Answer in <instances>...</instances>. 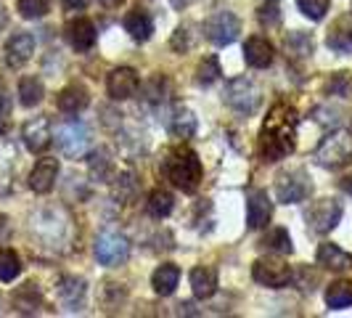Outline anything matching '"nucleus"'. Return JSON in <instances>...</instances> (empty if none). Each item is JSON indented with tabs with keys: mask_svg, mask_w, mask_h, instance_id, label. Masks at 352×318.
Instances as JSON below:
<instances>
[{
	"mask_svg": "<svg viewBox=\"0 0 352 318\" xmlns=\"http://www.w3.org/2000/svg\"><path fill=\"white\" fill-rule=\"evenodd\" d=\"M297 125H300V114L292 104L278 101L270 109L267 120L263 123V130H260V154L265 157V162H281L289 154H294Z\"/></svg>",
	"mask_w": 352,
	"mask_h": 318,
	"instance_id": "1",
	"label": "nucleus"
},
{
	"mask_svg": "<svg viewBox=\"0 0 352 318\" xmlns=\"http://www.w3.org/2000/svg\"><path fill=\"white\" fill-rule=\"evenodd\" d=\"M164 176L170 178V183L186 191V194H194L201 183V162L199 154L188 146H177L173 149L167 159H164Z\"/></svg>",
	"mask_w": 352,
	"mask_h": 318,
	"instance_id": "2",
	"label": "nucleus"
},
{
	"mask_svg": "<svg viewBox=\"0 0 352 318\" xmlns=\"http://www.w3.org/2000/svg\"><path fill=\"white\" fill-rule=\"evenodd\" d=\"M320 167H329V170H339L344 165L352 162V136L350 133H331L326 136L323 141L318 143L316 154H313Z\"/></svg>",
	"mask_w": 352,
	"mask_h": 318,
	"instance_id": "3",
	"label": "nucleus"
},
{
	"mask_svg": "<svg viewBox=\"0 0 352 318\" xmlns=\"http://www.w3.org/2000/svg\"><path fill=\"white\" fill-rule=\"evenodd\" d=\"M226 101H228L239 114H254L260 109V88L249 77H233L226 85Z\"/></svg>",
	"mask_w": 352,
	"mask_h": 318,
	"instance_id": "4",
	"label": "nucleus"
},
{
	"mask_svg": "<svg viewBox=\"0 0 352 318\" xmlns=\"http://www.w3.org/2000/svg\"><path fill=\"white\" fill-rule=\"evenodd\" d=\"M313 191V183L305 170H289V173H281L276 178V196L283 204H297V202H305Z\"/></svg>",
	"mask_w": 352,
	"mask_h": 318,
	"instance_id": "5",
	"label": "nucleus"
},
{
	"mask_svg": "<svg viewBox=\"0 0 352 318\" xmlns=\"http://www.w3.org/2000/svg\"><path fill=\"white\" fill-rule=\"evenodd\" d=\"M88 143H90L88 127L82 123L72 120V123L58 125V130H56V146L61 149V154L74 157V159L82 157V154L88 151Z\"/></svg>",
	"mask_w": 352,
	"mask_h": 318,
	"instance_id": "6",
	"label": "nucleus"
},
{
	"mask_svg": "<svg viewBox=\"0 0 352 318\" xmlns=\"http://www.w3.org/2000/svg\"><path fill=\"white\" fill-rule=\"evenodd\" d=\"M307 226L310 231H316V233H329V231H334L339 226V220H342V204L336 202V199H318L310 204V210H307Z\"/></svg>",
	"mask_w": 352,
	"mask_h": 318,
	"instance_id": "7",
	"label": "nucleus"
},
{
	"mask_svg": "<svg viewBox=\"0 0 352 318\" xmlns=\"http://www.w3.org/2000/svg\"><path fill=\"white\" fill-rule=\"evenodd\" d=\"M241 32V21L230 11H217L204 21V35L210 37L214 45H230Z\"/></svg>",
	"mask_w": 352,
	"mask_h": 318,
	"instance_id": "8",
	"label": "nucleus"
},
{
	"mask_svg": "<svg viewBox=\"0 0 352 318\" xmlns=\"http://www.w3.org/2000/svg\"><path fill=\"white\" fill-rule=\"evenodd\" d=\"M127 255H130V244H127L124 236H120V233H101L98 236V242H96V257H98L101 265L114 268V265L124 263Z\"/></svg>",
	"mask_w": 352,
	"mask_h": 318,
	"instance_id": "9",
	"label": "nucleus"
},
{
	"mask_svg": "<svg viewBox=\"0 0 352 318\" xmlns=\"http://www.w3.org/2000/svg\"><path fill=\"white\" fill-rule=\"evenodd\" d=\"M252 276H254V282L263 284V286H270V289H281L289 284L292 279V268L283 263V260H257L254 268H252Z\"/></svg>",
	"mask_w": 352,
	"mask_h": 318,
	"instance_id": "10",
	"label": "nucleus"
},
{
	"mask_svg": "<svg viewBox=\"0 0 352 318\" xmlns=\"http://www.w3.org/2000/svg\"><path fill=\"white\" fill-rule=\"evenodd\" d=\"M106 88H109V96L114 101H124V98L135 96V90H138V72L130 70V67L111 70L109 72V80H106Z\"/></svg>",
	"mask_w": 352,
	"mask_h": 318,
	"instance_id": "11",
	"label": "nucleus"
},
{
	"mask_svg": "<svg viewBox=\"0 0 352 318\" xmlns=\"http://www.w3.org/2000/svg\"><path fill=\"white\" fill-rule=\"evenodd\" d=\"M270 218H273V202L267 199V194L260 191V189L249 191V196H247V226L249 229L252 231L265 229Z\"/></svg>",
	"mask_w": 352,
	"mask_h": 318,
	"instance_id": "12",
	"label": "nucleus"
},
{
	"mask_svg": "<svg viewBox=\"0 0 352 318\" xmlns=\"http://www.w3.org/2000/svg\"><path fill=\"white\" fill-rule=\"evenodd\" d=\"M21 136H24V146L30 149V151H45L53 141V133H51V123H48V117H35V120H30V123L24 125V130H21Z\"/></svg>",
	"mask_w": 352,
	"mask_h": 318,
	"instance_id": "13",
	"label": "nucleus"
},
{
	"mask_svg": "<svg viewBox=\"0 0 352 318\" xmlns=\"http://www.w3.org/2000/svg\"><path fill=\"white\" fill-rule=\"evenodd\" d=\"M244 59H247L249 67H254V70H265V67H270V64H273V59H276V48H273V43H270V40H265V37H249L247 43H244Z\"/></svg>",
	"mask_w": 352,
	"mask_h": 318,
	"instance_id": "14",
	"label": "nucleus"
},
{
	"mask_svg": "<svg viewBox=\"0 0 352 318\" xmlns=\"http://www.w3.org/2000/svg\"><path fill=\"white\" fill-rule=\"evenodd\" d=\"M56 176H58V159L45 157L35 165V170L30 173V189L37 191V194H48L56 183Z\"/></svg>",
	"mask_w": 352,
	"mask_h": 318,
	"instance_id": "15",
	"label": "nucleus"
},
{
	"mask_svg": "<svg viewBox=\"0 0 352 318\" xmlns=\"http://www.w3.org/2000/svg\"><path fill=\"white\" fill-rule=\"evenodd\" d=\"M32 53H35V37L30 32H19L6 45V61L11 67H21V64H27L32 59Z\"/></svg>",
	"mask_w": 352,
	"mask_h": 318,
	"instance_id": "16",
	"label": "nucleus"
},
{
	"mask_svg": "<svg viewBox=\"0 0 352 318\" xmlns=\"http://www.w3.org/2000/svg\"><path fill=\"white\" fill-rule=\"evenodd\" d=\"M67 40L74 51H88L96 43V27L90 19H72L67 24Z\"/></svg>",
	"mask_w": 352,
	"mask_h": 318,
	"instance_id": "17",
	"label": "nucleus"
},
{
	"mask_svg": "<svg viewBox=\"0 0 352 318\" xmlns=\"http://www.w3.org/2000/svg\"><path fill=\"white\" fill-rule=\"evenodd\" d=\"M88 104H90V93L80 83H72V85H67V88L56 96V106L61 112H67V114H77V112H82Z\"/></svg>",
	"mask_w": 352,
	"mask_h": 318,
	"instance_id": "18",
	"label": "nucleus"
},
{
	"mask_svg": "<svg viewBox=\"0 0 352 318\" xmlns=\"http://www.w3.org/2000/svg\"><path fill=\"white\" fill-rule=\"evenodd\" d=\"M318 265H323V268H329L334 273H342V271L352 268V255L344 252L342 247L331 244V242H323L318 247Z\"/></svg>",
	"mask_w": 352,
	"mask_h": 318,
	"instance_id": "19",
	"label": "nucleus"
},
{
	"mask_svg": "<svg viewBox=\"0 0 352 318\" xmlns=\"http://www.w3.org/2000/svg\"><path fill=\"white\" fill-rule=\"evenodd\" d=\"M124 30L130 32L133 40L143 43V40H148L151 32H154V19H151V14H148L146 8H133V11L124 17Z\"/></svg>",
	"mask_w": 352,
	"mask_h": 318,
	"instance_id": "20",
	"label": "nucleus"
},
{
	"mask_svg": "<svg viewBox=\"0 0 352 318\" xmlns=\"http://www.w3.org/2000/svg\"><path fill=\"white\" fill-rule=\"evenodd\" d=\"M167 130L177 138H191L196 133V117L186 106H175L167 117Z\"/></svg>",
	"mask_w": 352,
	"mask_h": 318,
	"instance_id": "21",
	"label": "nucleus"
},
{
	"mask_svg": "<svg viewBox=\"0 0 352 318\" xmlns=\"http://www.w3.org/2000/svg\"><path fill=\"white\" fill-rule=\"evenodd\" d=\"M191 289H194L196 297L207 300L217 292V273L214 268H207V265H199L191 271Z\"/></svg>",
	"mask_w": 352,
	"mask_h": 318,
	"instance_id": "22",
	"label": "nucleus"
},
{
	"mask_svg": "<svg viewBox=\"0 0 352 318\" xmlns=\"http://www.w3.org/2000/svg\"><path fill=\"white\" fill-rule=\"evenodd\" d=\"M177 279H180L177 265L164 263V265H159L157 271H154V276H151V286H154V292H157V295H162V297H170V295L175 292Z\"/></svg>",
	"mask_w": 352,
	"mask_h": 318,
	"instance_id": "23",
	"label": "nucleus"
},
{
	"mask_svg": "<svg viewBox=\"0 0 352 318\" xmlns=\"http://www.w3.org/2000/svg\"><path fill=\"white\" fill-rule=\"evenodd\" d=\"M326 45L336 53H352V24L347 19H339L326 35Z\"/></svg>",
	"mask_w": 352,
	"mask_h": 318,
	"instance_id": "24",
	"label": "nucleus"
},
{
	"mask_svg": "<svg viewBox=\"0 0 352 318\" xmlns=\"http://www.w3.org/2000/svg\"><path fill=\"white\" fill-rule=\"evenodd\" d=\"M286 56H292V59H307V56H313L316 51V43H313V35H307V32H289L286 35Z\"/></svg>",
	"mask_w": 352,
	"mask_h": 318,
	"instance_id": "25",
	"label": "nucleus"
},
{
	"mask_svg": "<svg viewBox=\"0 0 352 318\" xmlns=\"http://www.w3.org/2000/svg\"><path fill=\"white\" fill-rule=\"evenodd\" d=\"M326 305L342 310V308H350L352 305V282H334L326 289Z\"/></svg>",
	"mask_w": 352,
	"mask_h": 318,
	"instance_id": "26",
	"label": "nucleus"
},
{
	"mask_svg": "<svg viewBox=\"0 0 352 318\" xmlns=\"http://www.w3.org/2000/svg\"><path fill=\"white\" fill-rule=\"evenodd\" d=\"M260 247L267 249V252H281V255H289V252L294 249V244H292V236H289V231L286 229H270L263 236Z\"/></svg>",
	"mask_w": 352,
	"mask_h": 318,
	"instance_id": "27",
	"label": "nucleus"
},
{
	"mask_svg": "<svg viewBox=\"0 0 352 318\" xmlns=\"http://www.w3.org/2000/svg\"><path fill=\"white\" fill-rule=\"evenodd\" d=\"M45 90H43V83L37 77H21L19 80V101L21 106H37L43 101Z\"/></svg>",
	"mask_w": 352,
	"mask_h": 318,
	"instance_id": "28",
	"label": "nucleus"
},
{
	"mask_svg": "<svg viewBox=\"0 0 352 318\" xmlns=\"http://www.w3.org/2000/svg\"><path fill=\"white\" fill-rule=\"evenodd\" d=\"M173 207H175V199H173L170 191H164V189L151 191V196H148V212L154 218H167L173 212Z\"/></svg>",
	"mask_w": 352,
	"mask_h": 318,
	"instance_id": "29",
	"label": "nucleus"
},
{
	"mask_svg": "<svg viewBox=\"0 0 352 318\" xmlns=\"http://www.w3.org/2000/svg\"><path fill=\"white\" fill-rule=\"evenodd\" d=\"M220 61L214 59V56H207V59H201L199 61V67H196V83L199 85H212V83H217L220 80Z\"/></svg>",
	"mask_w": 352,
	"mask_h": 318,
	"instance_id": "30",
	"label": "nucleus"
},
{
	"mask_svg": "<svg viewBox=\"0 0 352 318\" xmlns=\"http://www.w3.org/2000/svg\"><path fill=\"white\" fill-rule=\"evenodd\" d=\"M21 273V260L14 249H0V282H14Z\"/></svg>",
	"mask_w": 352,
	"mask_h": 318,
	"instance_id": "31",
	"label": "nucleus"
},
{
	"mask_svg": "<svg viewBox=\"0 0 352 318\" xmlns=\"http://www.w3.org/2000/svg\"><path fill=\"white\" fill-rule=\"evenodd\" d=\"M16 8L24 19H40L51 11V0H16Z\"/></svg>",
	"mask_w": 352,
	"mask_h": 318,
	"instance_id": "32",
	"label": "nucleus"
},
{
	"mask_svg": "<svg viewBox=\"0 0 352 318\" xmlns=\"http://www.w3.org/2000/svg\"><path fill=\"white\" fill-rule=\"evenodd\" d=\"M58 295L64 297V302H67L69 308H74L77 302L82 300V295H85V284L77 282V279H64L61 286H58Z\"/></svg>",
	"mask_w": 352,
	"mask_h": 318,
	"instance_id": "33",
	"label": "nucleus"
},
{
	"mask_svg": "<svg viewBox=\"0 0 352 318\" xmlns=\"http://www.w3.org/2000/svg\"><path fill=\"white\" fill-rule=\"evenodd\" d=\"M297 6H300L302 14L313 21H320L329 11V0H297Z\"/></svg>",
	"mask_w": 352,
	"mask_h": 318,
	"instance_id": "34",
	"label": "nucleus"
},
{
	"mask_svg": "<svg viewBox=\"0 0 352 318\" xmlns=\"http://www.w3.org/2000/svg\"><path fill=\"white\" fill-rule=\"evenodd\" d=\"M257 19H260L263 27H278V24H281V11H278V6H276L273 0H267L265 6H260Z\"/></svg>",
	"mask_w": 352,
	"mask_h": 318,
	"instance_id": "35",
	"label": "nucleus"
},
{
	"mask_svg": "<svg viewBox=\"0 0 352 318\" xmlns=\"http://www.w3.org/2000/svg\"><path fill=\"white\" fill-rule=\"evenodd\" d=\"M316 120L320 125H336V123H339V109L320 106V109H316Z\"/></svg>",
	"mask_w": 352,
	"mask_h": 318,
	"instance_id": "36",
	"label": "nucleus"
},
{
	"mask_svg": "<svg viewBox=\"0 0 352 318\" xmlns=\"http://www.w3.org/2000/svg\"><path fill=\"white\" fill-rule=\"evenodd\" d=\"M173 48L175 51H186V48H191V40H188V30H177L175 37H173Z\"/></svg>",
	"mask_w": 352,
	"mask_h": 318,
	"instance_id": "37",
	"label": "nucleus"
},
{
	"mask_svg": "<svg viewBox=\"0 0 352 318\" xmlns=\"http://www.w3.org/2000/svg\"><path fill=\"white\" fill-rule=\"evenodd\" d=\"M8 98L0 93V133H6V125H8Z\"/></svg>",
	"mask_w": 352,
	"mask_h": 318,
	"instance_id": "38",
	"label": "nucleus"
},
{
	"mask_svg": "<svg viewBox=\"0 0 352 318\" xmlns=\"http://www.w3.org/2000/svg\"><path fill=\"white\" fill-rule=\"evenodd\" d=\"M326 88L331 90V93H336V90H347V77H344V74H336L334 80H329Z\"/></svg>",
	"mask_w": 352,
	"mask_h": 318,
	"instance_id": "39",
	"label": "nucleus"
},
{
	"mask_svg": "<svg viewBox=\"0 0 352 318\" xmlns=\"http://www.w3.org/2000/svg\"><path fill=\"white\" fill-rule=\"evenodd\" d=\"M64 6H67L69 11H80V8L88 6V0H64Z\"/></svg>",
	"mask_w": 352,
	"mask_h": 318,
	"instance_id": "40",
	"label": "nucleus"
},
{
	"mask_svg": "<svg viewBox=\"0 0 352 318\" xmlns=\"http://www.w3.org/2000/svg\"><path fill=\"white\" fill-rule=\"evenodd\" d=\"M339 186H342V191H344V194L352 196V173H350V176L342 178V180H339Z\"/></svg>",
	"mask_w": 352,
	"mask_h": 318,
	"instance_id": "41",
	"label": "nucleus"
},
{
	"mask_svg": "<svg viewBox=\"0 0 352 318\" xmlns=\"http://www.w3.org/2000/svg\"><path fill=\"white\" fill-rule=\"evenodd\" d=\"M8 24V14H6V8H3V3H0V30Z\"/></svg>",
	"mask_w": 352,
	"mask_h": 318,
	"instance_id": "42",
	"label": "nucleus"
},
{
	"mask_svg": "<svg viewBox=\"0 0 352 318\" xmlns=\"http://www.w3.org/2000/svg\"><path fill=\"white\" fill-rule=\"evenodd\" d=\"M170 3H173V6H175V8H186V6H191V3H194V0H170Z\"/></svg>",
	"mask_w": 352,
	"mask_h": 318,
	"instance_id": "43",
	"label": "nucleus"
},
{
	"mask_svg": "<svg viewBox=\"0 0 352 318\" xmlns=\"http://www.w3.org/2000/svg\"><path fill=\"white\" fill-rule=\"evenodd\" d=\"M106 6H120V3H122V0H104Z\"/></svg>",
	"mask_w": 352,
	"mask_h": 318,
	"instance_id": "44",
	"label": "nucleus"
},
{
	"mask_svg": "<svg viewBox=\"0 0 352 318\" xmlns=\"http://www.w3.org/2000/svg\"><path fill=\"white\" fill-rule=\"evenodd\" d=\"M0 226H3V218H0Z\"/></svg>",
	"mask_w": 352,
	"mask_h": 318,
	"instance_id": "45",
	"label": "nucleus"
}]
</instances>
